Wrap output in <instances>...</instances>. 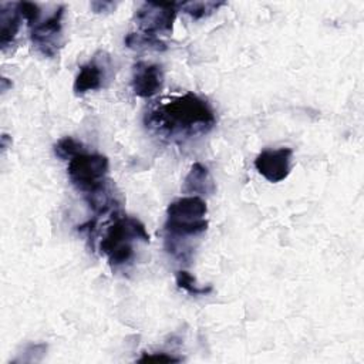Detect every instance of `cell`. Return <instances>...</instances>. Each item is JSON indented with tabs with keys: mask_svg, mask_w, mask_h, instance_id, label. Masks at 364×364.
<instances>
[{
	"mask_svg": "<svg viewBox=\"0 0 364 364\" xmlns=\"http://www.w3.org/2000/svg\"><path fill=\"white\" fill-rule=\"evenodd\" d=\"M136 243H149L145 225L134 216L112 212V220L100 240V250L107 256L109 266L118 269L131 264Z\"/></svg>",
	"mask_w": 364,
	"mask_h": 364,
	"instance_id": "cell-3",
	"label": "cell"
},
{
	"mask_svg": "<svg viewBox=\"0 0 364 364\" xmlns=\"http://www.w3.org/2000/svg\"><path fill=\"white\" fill-rule=\"evenodd\" d=\"M164 78L165 77L161 65L139 61L132 70V91L136 97L151 98L162 90Z\"/></svg>",
	"mask_w": 364,
	"mask_h": 364,
	"instance_id": "cell-7",
	"label": "cell"
},
{
	"mask_svg": "<svg viewBox=\"0 0 364 364\" xmlns=\"http://www.w3.org/2000/svg\"><path fill=\"white\" fill-rule=\"evenodd\" d=\"M18 4V10L23 16V18L27 21L28 27L37 24L41 20V11L38 9V6L36 3H30V1H20Z\"/></svg>",
	"mask_w": 364,
	"mask_h": 364,
	"instance_id": "cell-15",
	"label": "cell"
},
{
	"mask_svg": "<svg viewBox=\"0 0 364 364\" xmlns=\"http://www.w3.org/2000/svg\"><path fill=\"white\" fill-rule=\"evenodd\" d=\"M23 16L18 10L17 3H1L0 4V47L4 50L10 46L21 26Z\"/></svg>",
	"mask_w": 364,
	"mask_h": 364,
	"instance_id": "cell-9",
	"label": "cell"
},
{
	"mask_svg": "<svg viewBox=\"0 0 364 364\" xmlns=\"http://www.w3.org/2000/svg\"><path fill=\"white\" fill-rule=\"evenodd\" d=\"M100 6V9L98 10H95V13H101V11H105L107 10V7H114L115 4L114 3H111V1H94V3H91V7H98Z\"/></svg>",
	"mask_w": 364,
	"mask_h": 364,
	"instance_id": "cell-17",
	"label": "cell"
},
{
	"mask_svg": "<svg viewBox=\"0 0 364 364\" xmlns=\"http://www.w3.org/2000/svg\"><path fill=\"white\" fill-rule=\"evenodd\" d=\"M291 148L283 146L277 149H263L255 159V168L269 182H280L286 179L291 169Z\"/></svg>",
	"mask_w": 364,
	"mask_h": 364,
	"instance_id": "cell-6",
	"label": "cell"
},
{
	"mask_svg": "<svg viewBox=\"0 0 364 364\" xmlns=\"http://www.w3.org/2000/svg\"><path fill=\"white\" fill-rule=\"evenodd\" d=\"M178 11V3H142L134 16L139 33L158 37V34H169Z\"/></svg>",
	"mask_w": 364,
	"mask_h": 364,
	"instance_id": "cell-4",
	"label": "cell"
},
{
	"mask_svg": "<svg viewBox=\"0 0 364 364\" xmlns=\"http://www.w3.org/2000/svg\"><path fill=\"white\" fill-rule=\"evenodd\" d=\"M84 151H85V148H84L82 142L74 139L73 136H64L54 145V154L57 155V158H60L63 161H70L71 158H74L75 155H78Z\"/></svg>",
	"mask_w": 364,
	"mask_h": 364,
	"instance_id": "cell-13",
	"label": "cell"
},
{
	"mask_svg": "<svg viewBox=\"0 0 364 364\" xmlns=\"http://www.w3.org/2000/svg\"><path fill=\"white\" fill-rule=\"evenodd\" d=\"M175 279H176V284H178L179 289H182V290H185V291H188V293H191L193 296L208 294V293H210L213 290L212 286H206V287L203 286L202 287V286L196 284L195 277L189 272H186V270H178L175 273Z\"/></svg>",
	"mask_w": 364,
	"mask_h": 364,
	"instance_id": "cell-14",
	"label": "cell"
},
{
	"mask_svg": "<svg viewBox=\"0 0 364 364\" xmlns=\"http://www.w3.org/2000/svg\"><path fill=\"white\" fill-rule=\"evenodd\" d=\"M125 44L129 48L136 50H155V51H164L166 50V44L154 36H146L142 33H129L125 37Z\"/></svg>",
	"mask_w": 364,
	"mask_h": 364,
	"instance_id": "cell-12",
	"label": "cell"
},
{
	"mask_svg": "<svg viewBox=\"0 0 364 364\" xmlns=\"http://www.w3.org/2000/svg\"><path fill=\"white\" fill-rule=\"evenodd\" d=\"M105 68L104 63L101 64L97 57L80 67V71L74 80V92L77 95L85 94L88 91L100 90L104 85Z\"/></svg>",
	"mask_w": 364,
	"mask_h": 364,
	"instance_id": "cell-8",
	"label": "cell"
},
{
	"mask_svg": "<svg viewBox=\"0 0 364 364\" xmlns=\"http://www.w3.org/2000/svg\"><path fill=\"white\" fill-rule=\"evenodd\" d=\"M64 6H60L47 18L40 20L37 24L30 27V38L36 50L44 57L53 58L58 54L64 44L63 38V16Z\"/></svg>",
	"mask_w": 364,
	"mask_h": 364,
	"instance_id": "cell-5",
	"label": "cell"
},
{
	"mask_svg": "<svg viewBox=\"0 0 364 364\" xmlns=\"http://www.w3.org/2000/svg\"><path fill=\"white\" fill-rule=\"evenodd\" d=\"M206 213L208 206L200 196L188 195L169 203L164 226L165 247L173 257L179 260H189L192 252L182 245V240L206 232Z\"/></svg>",
	"mask_w": 364,
	"mask_h": 364,
	"instance_id": "cell-2",
	"label": "cell"
},
{
	"mask_svg": "<svg viewBox=\"0 0 364 364\" xmlns=\"http://www.w3.org/2000/svg\"><path fill=\"white\" fill-rule=\"evenodd\" d=\"M179 363V357H173L168 353H144L139 358L138 363Z\"/></svg>",
	"mask_w": 364,
	"mask_h": 364,
	"instance_id": "cell-16",
	"label": "cell"
},
{
	"mask_svg": "<svg viewBox=\"0 0 364 364\" xmlns=\"http://www.w3.org/2000/svg\"><path fill=\"white\" fill-rule=\"evenodd\" d=\"M225 1H183L178 3V9L183 13L189 14L192 18L199 20L219 10V7L225 6Z\"/></svg>",
	"mask_w": 364,
	"mask_h": 364,
	"instance_id": "cell-11",
	"label": "cell"
},
{
	"mask_svg": "<svg viewBox=\"0 0 364 364\" xmlns=\"http://www.w3.org/2000/svg\"><path fill=\"white\" fill-rule=\"evenodd\" d=\"M215 188V182L208 168L200 162H195L183 181V192L189 195H212Z\"/></svg>",
	"mask_w": 364,
	"mask_h": 364,
	"instance_id": "cell-10",
	"label": "cell"
},
{
	"mask_svg": "<svg viewBox=\"0 0 364 364\" xmlns=\"http://www.w3.org/2000/svg\"><path fill=\"white\" fill-rule=\"evenodd\" d=\"M144 124L165 141L181 142L208 134L216 124L209 102L193 92L156 101L144 117Z\"/></svg>",
	"mask_w": 364,
	"mask_h": 364,
	"instance_id": "cell-1",
	"label": "cell"
}]
</instances>
